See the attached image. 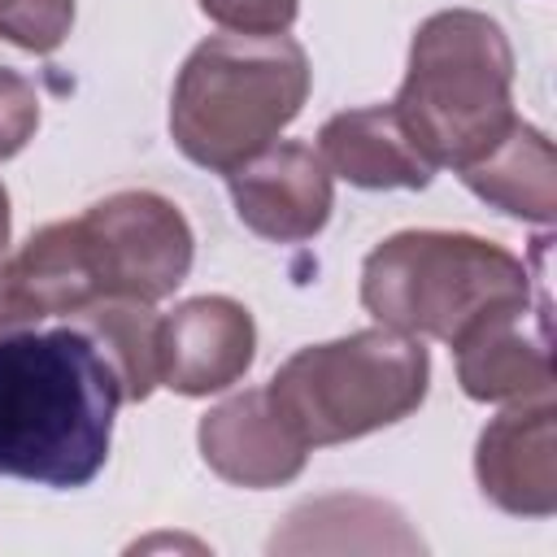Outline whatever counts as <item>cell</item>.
Instances as JSON below:
<instances>
[{
  "label": "cell",
  "mask_w": 557,
  "mask_h": 557,
  "mask_svg": "<svg viewBox=\"0 0 557 557\" xmlns=\"http://www.w3.org/2000/svg\"><path fill=\"white\" fill-rule=\"evenodd\" d=\"M252 352V313L231 296H196L157 326V383L178 396H209L239 383Z\"/></svg>",
  "instance_id": "obj_8"
},
{
  "label": "cell",
  "mask_w": 557,
  "mask_h": 557,
  "mask_svg": "<svg viewBox=\"0 0 557 557\" xmlns=\"http://www.w3.org/2000/svg\"><path fill=\"white\" fill-rule=\"evenodd\" d=\"M461 183L487 200L492 209L548 226L557 218V157L544 131L527 126L522 117L470 165H461Z\"/></svg>",
  "instance_id": "obj_14"
},
{
  "label": "cell",
  "mask_w": 557,
  "mask_h": 557,
  "mask_svg": "<svg viewBox=\"0 0 557 557\" xmlns=\"http://www.w3.org/2000/svg\"><path fill=\"white\" fill-rule=\"evenodd\" d=\"M553 392L513 400L496 413L474 453L479 487L492 505L522 518H548L557 509V431Z\"/></svg>",
  "instance_id": "obj_10"
},
{
  "label": "cell",
  "mask_w": 557,
  "mask_h": 557,
  "mask_svg": "<svg viewBox=\"0 0 557 557\" xmlns=\"http://www.w3.org/2000/svg\"><path fill=\"white\" fill-rule=\"evenodd\" d=\"M100 296L104 287L83 222H48L22 244L17 257L0 261V335L17 326H39L48 318H70Z\"/></svg>",
  "instance_id": "obj_9"
},
{
  "label": "cell",
  "mask_w": 557,
  "mask_h": 557,
  "mask_svg": "<svg viewBox=\"0 0 557 557\" xmlns=\"http://www.w3.org/2000/svg\"><path fill=\"white\" fill-rule=\"evenodd\" d=\"M104 296L157 305L191 270V226L157 191H113L78 213Z\"/></svg>",
  "instance_id": "obj_6"
},
{
  "label": "cell",
  "mask_w": 557,
  "mask_h": 557,
  "mask_svg": "<svg viewBox=\"0 0 557 557\" xmlns=\"http://www.w3.org/2000/svg\"><path fill=\"white\" fill-rule=\"evenodd\" d=\"M117 405L122 383L74 318L0 335V474L61 492L91 483Z\"/></svg>",
  "instance_id": "obj_1"
},
{
  "label": "cell",
  "mask_w": 557,
  "mask_h": 557,
  "mask_svg": "<svg viewBox=\"0 0 557 557\" xmlns=\"http://www.w3.org/2000/svg\"><path fill=\"white\" fill-rule=\"evenodd\" d=\"M305 96L309 57L287 30L209 35L174 78L170 135L187 161L231 174L292 126Z\"/></svg>",
  "instance_id": "obj_2"
},
{
  "label": "cell",
  "mask_w": 557,
  "mask_h": 557,
  "mask_svg": "<svg viewBox=\"0 0 557 557\" xmlns=\"http://www.w3.org/2000/svg\"><path fill=\"white\" fill-rule=\"evenodd\" d=\"M9 231H13V218H9V191H4V183H0V261H4V252H9Z\"/></svg>",
  "instance_id": "obj_19"
},
{
  "label": "cell",
  "mask_w": 557,
  "mask_h": 557,
  "mask_svg": "<svg viewBox=\"0 0 557 557\" xmlns=\"http://www.w3.org/2000/svg\"><path fill=\"white\" fill-rule=\"evenodd\" d=\"M426 383V348L392 326H370L292 352L265 392L305 448H326L409 418Z\"/></svg>",
  "instance_id": "obj_5"
},
{
  "label": "cell",
  "mask_w": 557,
  "mask_h": 557,
  "mask_svg": "<svg viewBox=\"0 0 557 557\" xmlns=\"http://www.w3.org/2000/svg\"><path fill=\"white\" fill-rule=\"evenodd\" d=\"M531 270L466 231H400L361 265V305L379 326L457 344L479 318L527 305Z\"/></svg>",
  "instance_id": "obj_4"
},
{
  "label": "cell",
  "mask_w": 557,
  "mask_h": 557,
  "mask_svg": "<svg viewBox=\"0 0 557 557\" xmlns=\"http://www.w3.org/2000/svg\"><path fill=\"white\" fill-rule=\"evenodd\" d=\"M305 444L265 387L226 396L200 418V457L235 487H278L305 470Z\"/></svg>",
  "instance_id": "obj_11"
},
{
  "label": "cell",
  "mask_w": 557,
  "mask_h": 557,
  "mask_svg": "<svg viewBox=\"0 0 557 557\" xmlns=\"http://www.w3.org/2000/svg\"><path fill=\"white\" fill-rule=\"evenodd\" d=\"M39 131V91L17 70L0 65V161L17 157Z\"/></svg>",
  "instance_id": "obj_17"
},
{
  "label": "cell",
  "mask_w": 557,
  "mask_h": 557,
  "mask_svg": "<svg viewBox=\"0 0 557 557\" xmlns=\"http://www.w3.org/2000/svg\"><path fill=\"white\" fill-rule=\"evenodd\" d=\"M318 152L331 174L370 191L426 187L435 174V165L418 152L392 104H366L326 117L318 131Z\"/></svg>",
  "instance_id": "obj_13"
},
{
  "label": "cell",
  "mask_w": 557,
  "mask_h": 557,
  "mask_svg": "<svg viewBox=\"0 0 557 557\" xmlns=\"http://www.w3.org/2000/svg\"><path fill=\"white\" fill-rule=\"evenodd\" d=\"M453 348L470 400H527L553 392L548 331H527V305L479 318Z\"/></svg>",
  "instance_id": "obj_12"
},
{
  "label": "cell",
  "mask_w": 557,
  "mask_h": 557,
  "mask_svg": "<svg viewBox=\"0 0 557 557\" xmlns=\"http://www.w3.org/2000/svg\"><path fill=\"white\" fill-rule=\"evenodd\" d=\"M226 183H231L239 222L274 244L313 239L326 226L331 205H335V187H331V170L322 152L296 139L287 144L274 139L270 148L235 165Z\"/></svg>",
  "instance_id": "obj_7"
},
{
  "label": "cell",
  "mask_w": 557,
  "mask_h": 557,
  "mask_svg": "<svg viewBox=\"0 0 557 557\" xmlns=\"http://www.w3.org/2000/svg\"><path fill=\"white\" fill-rule=\"evenodd\" d=\"M218 26L244 35H278L296 22V0H196Z\"/></svg>",
  "instance_id": "obj_18"
},
{
  "label": "cell",
  "mask_w": 557,
  "mask_h": 557,
  "mask_svg": "<svg viewBox=\"0 0 557 557\" xmlns=\"http://www.w3.org/2000/svg\"><path fill=\"white\" fill-rule=\"evenodd\" d=\"M74 26V0H0V39L26 52H57Z\"/></svg>",
  "instance_id": "obj_16"
},
{
  "label": "cell",
  "mask_w": 557,
  "mask_h": 557,
  "mask_svg": "<svg viewBox=\"0 0 557 557\" xmlns=\"http://www.w3.org/2000/svg\"><path fill=\"white\" fill-rule=\"evenodd\" d=\"M392 109L435 170H461L483 157L518 117L513 48L500 22L479 9L431 13L413 30Z\"/></svg>",
  "instance_id": "obj_3"
},
{
  "label": "cell",
  "mask_w": 557,
  "mask_h": 557,
  "mask_svg": "<svg viewBox=\"0 0 557 557\" xmlns=\"http://www.w3.org/2000/svg\"><path fill=\"white\" fill-rule=\"evenodd\" d=\"M104 352L122 383V400H148L157 387V326L161 318L152 305L131 300V296H100L70 313Z\"/></svg>",
  "instance_id": "obj_15"
}]
</instances>
